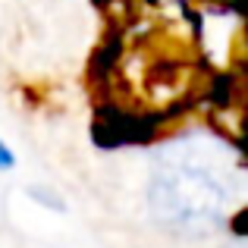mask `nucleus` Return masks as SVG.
<instances>
[{"label": "nucleus", "mask_w": 248, "mask_h": 248, "mask_svg": "<svg viewBox=\"0 0 248 248\" xmlns=\"http://www.w3.org/2000/svg\"><path fill=\"white\" fill-rule=\"evenodd\" d=\"M230 186L217 167L198 164L195 154H182L160 164L151 182L154 214L182 232H204L223 220Z\"/></svg>", "instance_id": "1"}, {"label": "nucleus", "mask_w": 248, "mask_h": 248, "mask_svg": "<svg viewBox=\"0 0 248 248\" xmlns=\"http://www.w3.org/2000/svg\"><path fill=\"white\" fill-rule=\"evenodd\" d=\"M16 167V154L10 151V148L3 145V139H0V173H6V170Z\"/></svg>", "instance_id": "2"}, {"label": "nucleus", "mask_w": 248, "mask_h": 248, "mask_svg": "<svg viewBox=\"0 0 248 248\" xmlns=\"http://www.w3.org/2000/svg\"><path fill=\"white\" fill-rule=\"evenodd\" d=\"M230 248H242V245H230Z\"/></svg>", "instance_id": "3"}]
</instances>
